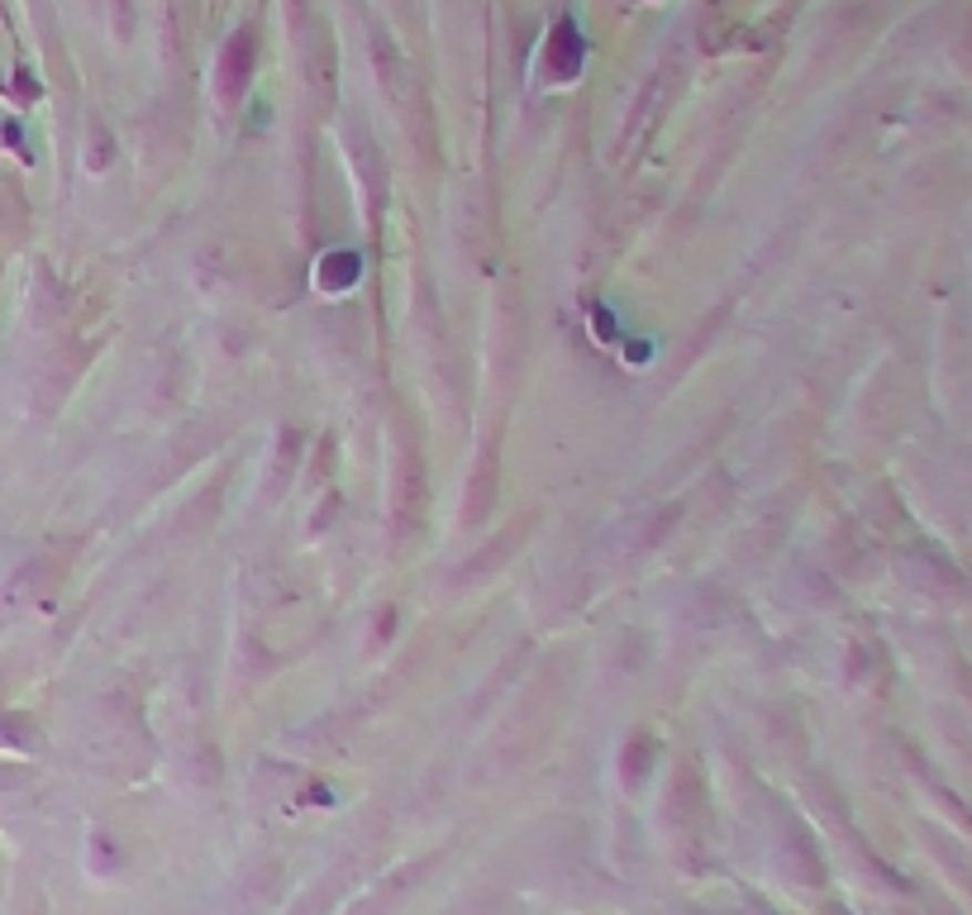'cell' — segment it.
<instances>
[{
    "mask_svg": "<svg viewBox=\"0 0 972 915\" xmlns=\"http://www.w3.org/2000/svg\"><path fill=\"white\" fill-rule=\"evenodd\" d=\"M253 62H258V39H253V29H238V34L219 48V62H215V87H219V95H234L248 87V77H253Z\"/></svg>",
    "mask_w": 972,
    "mask_h": 915,
    "instance_id": "6da1fadb",
    "label": "cell"
},
{
    "mask_svg": "<svg viewBox=\"0 0 972 915\" xmlns=\"http://www.w3.org/2000/svg\"><path fill=\"white\" fill-rule=\"evenodd\" d=\"M549 72L563 77V82H572V77L582 72V39L572 24H557L553 29V43H549Z\"/></svg>",
    "mask_w": 972,
    "mask_h": 915,
    "instance_id": "7a4b0ae2",
    "label": "cell"
},
{
    "mask_svg": "<svg viewBox=\"0 0 972 915\" xmlns=\"http://www.w3.org/2000/svg\"><path fill=\"white\" fill-rule=\"evenodd\" d=\"M358 277V258L354 253H339V258H325V272H320V286L334 292V286H348Z\"/></svg>",
    "mask_w": 972,
    "mask_h": 915,
    "instance_id": "3957f363",
    "label": "cell"
}]
</instances>
